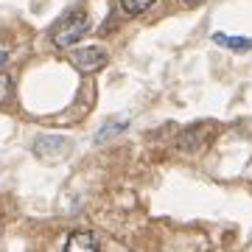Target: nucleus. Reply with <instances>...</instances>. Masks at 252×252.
Wrapping results in <instances>:
<instances>
[{
    "mask_svg": "<svg viewBox=\"0 0 252 252\" xmlns=\"http://www.w3.org/2000/svg\"><path fill=\"white\" fill-rule=\"evenodd\" d=\"M87 31H90V17H87V11H70V14L54 28V45L56 48H70V45H76Z\"/></svg>",
    "mask_w": 252,
    "mask_h": 252,
    "instance_id": "f257e3e1",
    "label": "nucleus"
},
{
    "mask_svg": "<svg viewBox=\"0 0 252 252\" xmlns=\"http://www.w3.org/2000/svg\"><path fill=\"white\" fill-rule=\"evenodd\" d=\"M107 51L104 48H98V45H93V48H79V51H73L70 54V62L79 67L81 73H95V70H101L104 64H107Z\"/></svg>",
    "mask_w": 252,
    "mask_h": 252,
    "instance_id": "f03ea898",
    "label": "nucleus"
},
{
    "mask_svg": "<svg viewBox=\"0 0 252 252\" xmlns=\"http://www.w3.org/2000/svg\"><path fill=\"white\" fill-rule=\"evenodd\" d=\"M64 252H98V238L90 230H73L67 235Z\"/></svg>",
    "mask_w": 252,
    "mask_h": 252,
    "instance_id": "7ed1b4c3",
    "label": "nucleus"
},
{
    "mask_svg": "<svg viewBox=\"0 0 252 252\" xmlns=\"http://www.w3.org/2000/svg\"><path fill=\"white\" fill-rule=\"evenodd\" d=\"M199 132H205V126H190L188 132H182V137H180V149L182 152H199V149L205 146V140H202Z\"/></svg>",
    "mask_w": 252,
    "mask_h": 252,
    "instance_id": "20e7f679",
    "label": "nucleus"
},
{
    "mask_svg": "<svg viewBox=\"0 0 252 252\" xmlns=\"http://www.w3.org/2000/svg\"><path fill=\"white\" fill-rule=\"evenodd\" d=\"M213 42L230 51H252V39L247 36H230V34H213Z\"/></svg>",
    "mask_w": 252,
    "mask_h": 252,
    "instance_id": "39448f33",
    "label": "nucleus"
},
{
    "mask_svg": "<svg viewBox=\"0 0 252 252\" xmlns=\"http://www.w3.org/2000/svg\"><path fill=\"white\" fill-rule=\"evenodd\" d=\"M157 3V0H121V9L126 11V14H132V17H137V14H143V11H149Z\"/></svg>",
    "mask_w": 252,
    "mask_h": 252,
    "instance_id": "423d86ee",
    "label": "nucleus"
},
{
    "mask_svg": "<svg viewBox=\"0 0 252 252\" xmlns=\"http://www.w3.org/2000/svg\"><path fill=\"white\" fill-rule=\"evenodd\" d=\"M11 95H14V84H11V76L0 73V107H3V104H9Z\"/></svg>",
    "mask_w": 252,
    "mask_h": 252,
    "instance_id": "0eeeda50",
    "label": "nucleus"
},
{
    "mask_svg": "<svg viewBox=\"0 0 252 252\" xmlns=\"http://www.w3.org/2000/svg\"><path fill=\"white\" fill-rule=\"evenodd\" d=\"M124 126H126V121H118L115 126H107V129H101V132H98V140H104L107 135H115V132H121Z\"/></svg>",
    "mask_w": 252,
    "mask_h": 252,
    "instance_id": "6e6552de",
    "label": "nucleus"
},
{
    "mask_svg": "<svg viewBox=\"0 0 252 252\" xmlns=\"http://www.w3.org/2000/svg\"><path fill=\"white\" fill-rule=\"evenodd\" d=\"M185 6H199V3H205V0H182Z\"/></svg>",
    "mask_w": 252,
    "mask_h": 252,
    "instance_id": "1a4fd4ad",
    "label": "nucleus"
},
{
    "mask_svg": "<svg viewBox=\"0 0 252 252\" xmlns=\"http://www.w3.org/2000/svg\"><path fill=\"white\" fill-rule=\"evenodd\" d=\"M6 62H9V54H3V51H0V67H3Z\"/></svg>",
    "mask_w": 252,
    "mask_h": 252,
    "instance_id": "9d476101",
    "label": "nucleus"
}]
</instances>
